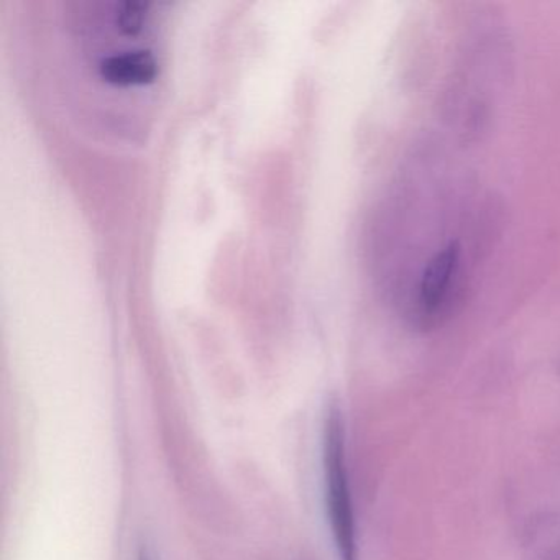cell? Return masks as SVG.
Segmentation results:
<instances>
[{
	"label": "cell",
	"instance_id": "3957f363",
	"mask_svg": "<svg viewBox=\"0 0 560 560\" xmlns=\"http://www.w3.org/2000/svg\"><path fill=\"white\" fill-rule=\"evenodd\" d=\"M139 560H150V557L147 556V552L140 553Z\"/></svg>",
	"mask_w": 560,
	"mask_h": 560
},
{
	"label": "cell",
	"instance_id": "6da1fadb",
	"mask_svg": "<svg viewBox=\"0 0 560 560\" xmlns=\"http://www.w3.org/2000/svg\"><path fill=\"white\" fill-rule=\"evenodd\" d=\"M324 471H326L327 514L340 560H360L355 514L347 471L346 431L339 408L327 416L324 438Z\"/></svg>",
	"mask_w": 560,
	"mask_h": 560
},
{
	"label": "cell",
	"instance_id": "7a4b0ae2",
	"mask_svg": "<svg viewBox=\"0 0 560 560\" xmlns=\"http://www.w3.org/2000/svg\"><path fill=\"white\" fill-rule=\"evenodd\" d=\"M460 245L442 248L422 271L416 296V313L424 324L439 323L451 311L455 291L460 283Z\"/></svg>",
	"mask_w": 560,
	"mask_h": 560
}]
</instances>
